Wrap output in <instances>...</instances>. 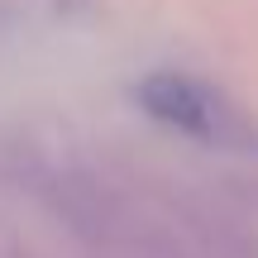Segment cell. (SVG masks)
Returning a JSON list of instances; mask_svg holds the SVG:
<instances>
[{
  "label": "cell",
  "instance_id": "6da1fadb",
  "mask_svg": "<svg viewBox=\"0 0 258 258\" xmlns=\"http://www.w3.org/2000/svg\"><path fill=\"white\" fill-rule=\"evenodd\" d=\"M134 101L148 120H158L172 134H186V139H201V144H215V148H244V153H258V129L249 124V115H239L234 105H225L211 86H201L196 77L186 72H158L139 77L134 86Z\"/></svg>",
  "mask_w": 258,
  "mask_h": 258
}]
</instances>
